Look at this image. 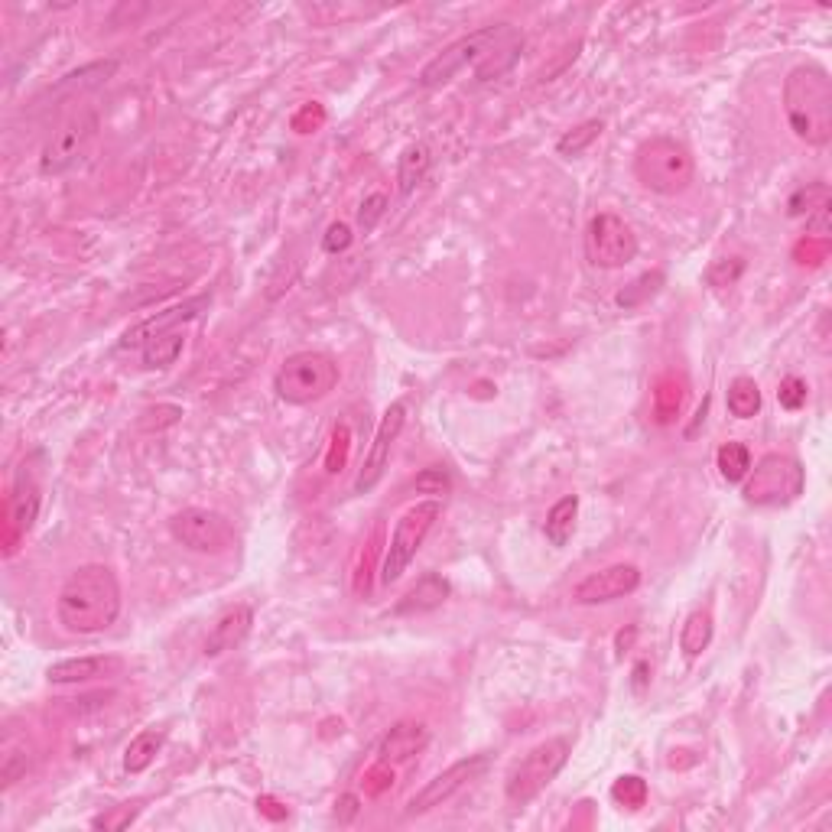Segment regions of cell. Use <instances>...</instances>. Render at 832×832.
Returning <instances> with one entry per match:
<instances>
[{
    "label": "cell",
    "instance_id": "37",
    "mask_svg": "<svg viewBox=\"0 0 832 832\" xmlns=\"http://www.w3.org/2000/svg\"><path fill=\"white\" fill-rule=\"evenodd\" d=\"M777 400H780V407L784 410H800L806 403V381L803 377H784V381H780V390H777Z\"/></svg>",
    "mask_w": 832,
    "mask_h": 832
},
{
    "label": "cell",
    "instance_id": "27",
    "mask_svg": "<svg viewBox=\"0 0 832 832\" xmlns=\"http://www.w3.org/2000/svg\"><path fill=\"white\" fill-rule=\"evenodd\" d=\"M663 283H667V277H663V270H650V273H641L637 280H631L624 290L615 296V303L621 309H641L644 303H650L660 290H663Z\"/></svg>",
    "mask_w": 832,
    "mask_h": 832
},
{
    "label": "cell",
    "instance_id": "38",
    "mask_svg": "<svg viewBox=\"0 0 832 832\" xmlns=\"http://www.w3.org/2000/svg\"><path fill=\"white\" fill-rule=\"evenodd\" d=\"M741 270H745V260H741V257L719 260V264H712V267H709L706 280H709L712 286H732V283L741 277Z\"/></svg>",
    "mask_w": 832,
    "mask_h": 832
},
{
    "label": "cell",
    "instance_id": "11",
    "mask_svg": "<svg viewBox=\"0 0 832 832\" xmlns=\"http://www.w3.org/2000/svg\"><path fill=\"white\" fill-rule=\"evenodd\" d=\"M36 514H39V481L30 472V465L23 462L4 501V556L17 553V546L30 533Z\"/></svg>",
    "mask_w": 832,
    "mask_h": 832
},
{
    "label": "cell",
    "instance_id": "7",
    "mask_svg": "<svg viewBox=\"0 0 832 832\" xmlns=\"http://www.w3.org/2000/svg\"><path fill=\"white\" fill-rule=\"evenodd\" d=\"M569 748H572L569 738H546L537 748H530L524 758L511 767V774H507V784H504L507 800L517 806L537 800L540 793L556 780V774L566 767Z\"/></svg>",
    "mask_w": 832,
    "mask_h": 832
},
{
    "label": "cell",
    "instance_id": "15",
    "mask_svg": "<svg viewBox=\"0 0 832 832\" xmlns=\"http://www.w3.org/2000/svg\"><path fill=\"white\" fill-rule=\"evenodd\" d=\"M637 585H641V569L631 563H615L608 569H598L592 576H585L576 589H572V598L579 605H605L615 602V598L631 595Z\"/></svg>",
    "mask_w": 832,
    "mask_h": 832
},
{
    "label": "cell",
    "instance_id": "41",
    "mask_svg": "<svg viewBox=\"0 0 832 832\" xmlns=\"http://www.w3.org/2000/svg\"><path fill=\"white\" fill-rule=\"evenodd\" d=\"M26 764H30V758H26V751L7 745V751H4V767H0V777H4V787L17 784V777H20V774H26Z\"/></svg>",
    "mask_w": 832,
    "mask_h": 832
},
{
    "label": "cell",
    "instance_id": "45",
    "mask_svg": "<svg viewBox=\"0 0 832 832\" xmlns=\"http://www.w3.org/2000/svg\"><path fill=\"white\" fill-rule=\"evenodd\" d=\"M257 810L267 813L270 819H286V806H280L273 797H260V800H257Z\"/></svg>",
    "mask_w": 832,
    "mask_h": 832
},
{
    "label": "cell",
    "instance_id": "36",
    "mask_svg": "<svg viewBox=\"0 0 832 832\" xmlns=\"http://www.w3.org/2000/svg\"><path fill=\"white\" fill-rule=\"evenodd\" d=\"M348 449H351V433H348V426H335V429H332L329 455H325V472H329V475L342 472L345 462H348Z\"/></svg>",
    "mask_w": 832,
    "mask_h": 832
},
{
    "label": "cell",
    "instance_id": "26",
    "mask_svg": "<svg viewBox=\"0 0 832 832\" xmlns=\"http://www.w3.org/2000/svg\"><path fill=\"white\" fill-rule=\"evenodd\" d=\"M725 403H728V413L738 416V420H751V416H758V410H761V390L751 377H735V381L728 384Z\"/></svg>",
    "mask_w": 832,
    "mask_h": 832
},
{
    "label": "cell",
    "instance_id": "46",
    "mask_svg": "<svg viewBox=\"0 0 832 832\" xmlns=\"http://www.w3.org/2000/svg\"><path fill=\"white\" fill-rule=\"evenodd\" d=\"M644 683H647V663L641 660V663L634 667V689H637V693L644 689Z\"/></svg>",
    "mask_w": 832,
    "mask_h": 832
},
{
    "label": "cell",
    "instance_id": "43",
    "mask_svg": "<svg viewBox=\"0 0 832 832\" xmlns=\"http://www.w3.org/2000/svg\"><path fill=\"white\" fill-rule=\"evenodd\" d=\"M413 488L426 491V494H446L449 491V475L442 472V468H426L423 475H416Z\"/></svg>",
    "mask_w": 832,
    "mask_h": 832
},
{
    "label": "cell",
    "instance_id": "32",
    "mask_svg": "<svg viewBox=\"0 0 832 832\" xmlns=\"http://www.w3.org/2000/svg\"><path fill=\"white\" fill-rule=\"evenodd\" d=\"M829 205V189L823 186V182H816V186H806L800 192H793L790 195V202H787V212L793 218H800V215H816L819 208H826Z\"/></svg>",
    "mask_w": 832,
    "mask_h": 832
},
{
    "label": "cell",
    "instance_id": "6",
    "mask_svg": "<svg viewBox=\"0 0 832 832\" xmlns=\"http://www.w3.org/2000/svg\"><path fill=\"white\" fill-rule=\"evenodd\" d=\"M803 485H806L803 465L793 459V455L771 452V455H764L758 465L748 468L741 494H745V501L754 507H784L800 498Z\"/></svg>",
    "mask_w": 832,
    "mask_h": 832
},
{
    "label": "cell",
    "instance_id": "29",
    "mask_svg": "<svg viewBox=\"0 0 832 832\" xmlns=\"http://www.w3.org/2000/svg\"><path fill=\"white\" fill-rule=\"evenodd\" d=\"M117 72V62L114 59H104V62H91L85 65V69H78V72H69L59 82L56 91H88V88H98L101 82H108V78Z\"/></svg>",
    "mask_w": 832,
    "mask_h": 832
},
{
    "label": "cell",
    "instance_id": "5",
    "mask_svg": "<svg viewBox=\"0 0 832 832\" xmlns=\"http://www.w3.org/2000/svg\"><path fill=\"white\" fill-rule=\"evenodd\" d=\"M335 384H338V364L325 351H296V355H290L280 364L277 377H273L277 397L286 403H296V407L322 400L325 394H332Z\"/></svg>",
    "mask_w": 832,
    "mask_h": 832
},
{
    "label": "cell",
    "instance_id": "24",
    "mask_svg": "<svg viewBox=\"0 0 832 832\" xmlns=\"http://www.w3.org/2000/svg\"><path fill=\"white\" fill-rule=\"evenodd\" d=\"M429 173V150L423 143H410L407 150L400 153L397 160V182H400V192L410 195Z\"/></svg>",
    "mask_w": 832,
    "mask_h": 832
},
{
    "label": "cell",
    "instance_id": "17",
    "mask_svg": "<svg viewBox=\"0 0 832 832\" xmlns=\"http://www.w3.org/2000/svg\"><path fill=\"white\" fill-rule=\"evenodd\" d=\"M124 670L121 657H65L49 663L46 680L59 683V686H75V683H91V680H104V676H114Z\"/></svg>",
    "mask_w": 832,
    "mask_h": 832
},
{
    "label": "cell",
    "instance_id": "13",
    "mask_svg": "<svg viewBox=\"0 0 832 832\" xmlns=\"http://www.w3.org/2000/svg\"><path fill=\"white\" fill-rule=\"evenodd\" d=\"M485 767H488V754H472V758L455 761L452 767H446V771L429 780V784L407 803V816L429 813L433 806H442L446 800H452L455 793L465 790L475 777L485 774Z\"/></svg>",
    "mask_w": 832,
    "mask_h": 832
},
{
    "label": "cell",
    "instance_id": "25",
    "mask_svg": "<svg viewBox=\"0 0 832 832\" xmlns=\"http://www.w3.org/2000/svg\"><path fill=\"white\" fill-rule=\"evenodd\" d=\"M712 644V615L706 608H696L680 628V650L686 657H699Z\"/></svg>",
    "mask_w": 832,
    "mask_h": 832
},
{
    "label": "cell",
    "instance_id": "33",
    "mask_svg": "<svg viewBox=\"0 0 832 832\" xmlns=\"http://www.w3.org/2000/svg\"><path fill=\"white\" fill-rule=\"evenodd\" d=\"M647 780L644 777H637V774H628V777H618L615 780V787H611V797H615L621 806H628V810H641V806L647 803Z\"/></svg>",
    "mask_w": 832,
    "mask_h": 832
},
{
    "label": "cell",
    "instance_id": "23",
    "mask_svg": "<svg viewBox=\"0 0 832 832\" xmlns=\"http://www.w3.org/2000/svg\"><path fill=\"white\" fill-rule=\"evenodd\" d=\"M683 400H686V384H683V377L663 374L660 381L654 384V416H657V423L670 426V423L676 420V416H680Z\"/></svg>",
    "mask_w": 832,
    "mask_h": 832
},
{
    "label": "cell",
    "instance_id": "31",
    "mask_svg": "<svg viewBox=\"0 0 832 832\" xmlns=\"http://www.w3.org/2000/svg\"><path fill=\"white\" fill-rule=\"evenodd\" d=\"M602 130H605L602 121H585V124H579V127H572V130H566L563 137H559L556 153H559V156H579V153L589 150L598 137H602Z\"/></svg>",
    "mask_w": 832,
    "mask_h": 832
},
{
    "label": "cell",
    "instance_id": "18",
    "mask_svg": "<svg viewBox=\"0 0 832 832\" xmlns=\"http://www.w3.org/2000/svg\"><path fill=\"white\" fill-rule=\"evenodd\" d=\"M251 624H254L251 605L228 608L205 637V657H221V654H228V650H234L247 637V631H251Z\"/></svg>",
    "mask_w": 832,
    "mask_h": 832
},
{
    "label": "cell",
    "instance_id": "8",
    "mask_svg": "<svg viewBox=\"0 0 832 832\" xmlns=\"http://www.w3.org/2000/svg\"><path fill=\"white\" fill-rule=\"evenodd\" d=\"M439 517H442V504L436 498L413 504L400 514L394 533H390L384 563H381V582L384 585H394L403 572H407V566L413 563V556L420 553V546L426 543L429 530L436 527Z\"/></svg>",
    "mask_w": 832,
    "mask_h": 832
},
{
    "label": "cell",
    "instance_id": "16",
    "mask_svg": "<svg viewBox=\"0 0 832 832\" xmlns=\"http://www.w3.org/2000/svg\"><path fill=\"white\" fill-rule=\"evenodd\" d=\"M208 306H212V296H195V299H186V303H179V306H169L163 312H156V316L137 322L134 329H127L121 335V342H117V348H121V351L140 348L143 351V345H147V342H153V338H160L166 332H176V325L192 322Z\"/></svg>",
    "mask_w": 832,
    "mask_h": 832
},
{
    "label": "cell",
    "instance_id": "10",
    "mask_svg": "<svg viewBox=\"0 0 832 832\" xmlns=\"http://www.w3.org/2000/svg\"><path fill=\"white\" fill-rule=\"evenodd\" d=\"M169 530L192 553H221L234 537L228 520L215 511H205V507H186V511H179L169 520Z\"/></svg>",
    "mask_w": 832,
    "mask_h": 832
},
{
    "label": "cell",
    "instance_id": "3",
    "mask_svg": "<svg viewBox=\"0 0 832 832\" xmlns=\"http://www.w3.org/2000/svg\"><path fill=\"white\" fill-rule=\"evenodd\" d=\"M784 111L797 140L826 147L832 140V82L823 65H797L784 82Z\"/></svg>",
    "mask_w": 832,
    "mask_h": 832
},
{
    "label": "cell",
    "instance_id": "1",
    "mask_svg": "<svg viewBox=\"0 0 832 832\" xmlns=\"http://www.w3.org/2000/svg\"><path fill=\"white\" fill-rule=\"evenodd\" d=\"M520 49H524V33L514 23L481 26V30L455 39L452 46H446L439 56L429 59L420 72V85L442 88L465 69H472L478 75V82H491V78H501L504 72L514 69V62L520 59Z\"/></svg>",
    "mask_w": 832,
    "mask_h": 832
},
{
    "label": "cell",
    "instance_id": "20",
    "mask_svg": "<svg viewBox=\"0 0 832 832\" xmlns=\"http://www.w3.org/2000/svg\"><path fill=\"white\" fill-rule=\"evenodd\" d=\"M449 592H452V585L442 579L439 572H426V576L400 598V605L394 611L397 615H423V611H436L449 598Z\"/></svg>",
    "mask_w": 832,
    "mask_h": 832
},
{
    "label": "cell",
    "instance_id": "28",
    "mask_svg": "<svg viewBox=\"0 0 832 832\" xmlns=\"http://www.w3.org/2000/svg\"><path fill=\"white\" fill-rule=\"evenodd\" d=\"M715 465H719V475L728 485H738V481H745L751 468V452L745 442H725L719 455H715Z\"/></svg>",
    "mask_w": 832,
    "mask_h": 832
},
{
    "label": "cell",
    "instance_id": "34",
    "mask_svg": "<svg viewBox=\"0 0 832 832\" xmlns=\"http://www.w3.org/2000/svg\"><path fill=\"white\" fill-rule=\"evenodd\" d=\"M140 810H143L140 803L111 806L108 813H101V816L91 819V826H95V829H104V832H121V829H127L130 823H134V819L140 816Z\"/></svg>",
    "mask_w": 832,
    "mask_h": 832
},
{
    "label": "cell",
    "instance_id": "40",
    "mask_svg": "<svg viewBox=\"0 0 832 832\" xmlns=\"http://www.w3.org/2000/svg\"><path fill=\"white\" fill-rule=\"evenodd\" d=\"M325 124V111H322V104H303L296 114H293V130L296 134H312V130H319Z\"/></svg>",
    "mask_w": 832,
    "mask_h": 832
},
{
    "label": "cell",
    "instance_id": "21",
    "mask_svg": "<svg viewBox=\"0 0 832 832\" xmlns=\"http://www.w3.org/2000/svg\"><path fill=\"white\" fill-rule=\"evenodd\" d=\"M576 517H579V498L576 494L559 498L550 507V514H546V524H543L546 540H550L553 546H566L572 540V533H576Z\"/></svg>",
    "mask_w": 832,
    "mask_h": 832
},
{
    "label": "cell",
    "instance_id": "2",
    "mask_svg": "<svg viewBox=\"0 0 832 832\" xmlns=\"http://www.w3.org/2000/svg\"><path fill=\"white\" fill-rule=\"evenodd\" d=\"M56 615L72 634L108 631L121 615V582L108 566H78L59 589Z\"/></svg>",
    "mask_w": 832,
    "mask_h": 832
},
{
    "label": "cell",
    "instance_id": "12",
    "mask_svg": "<svg viewBox=\"0 0 832 832\" xmlns=\"http://www.w3.org/2000/svg\"><path fill=\"white\" fill-rule=\"evenodd\" d=\"M98 134V117L95 114H75L72 121H65L59 127V134L46 143L43 150V173L46 176H59L65 169H72L78 160L85 156V150L91 147V140Z\"/></svg>",
    "mask_w": 832,
    "mask_h": 832
},
{
    "label": "cell",
    "instance_id": "44",
    "mask_svg": "<svg viewBox=\"0 0 832 832\" xmlns=\"http://www.w3.org/2000/svg\"><path fill=\"white\" fill-rule=\"evenodd\" d=\"M335 806H338L335 816L342 819V823H351V819H355V813H358V797H355V793H345V797L338 800Z\"/></svg>",
    "mask_w": 832,
    "mask_h": 832
},
{
    "label": "cell",
    "instance_id": "47",
    "mask_svg": "<svg viewBox=\"0 0 832 832\" xmlns=\"http://www.w3.org/2000/svg\"><path fill=\"white\" fill-rule=\"evenodd\" d=\"M634 634H637L634 628H628V634H624V631H621V634H618V650H624V647H631V641H634Z\"/></svg>",
    "mask_w": 832,
    "mask_h": 832
},
{
    "label": "cell",
    "instance_id": "4",
    "mask_svg": "<svg viewBox=\"0 0 832 832\" xmlns=\"http://www.w3.org/2000/svg\"><path fill=\"white\" fill-rule=\"evenodd\" d=\"M634 176L644 189L657 195H680L696 176L693 153L673 137H650L634 156Z\"/></svg>",
    "mask_w": 832,
    "mask_h": 832
},
{
    "label": "cell",
    "instance_id": "30",
    "mask_svg": "<svg viewBox=\"0 0 832 832\" xmlns=\"http://www.w3.org/2000/svg\"><path fill=\"white\" fill-rule=\"evenodd\" d=\"M182 345H186V338L179 332H166L160 338H153V342L143 345V364L147 368H169L182 355Z\"/></svg>",
    "mask_w": 832,
    "mask_h": 832
},
{
    "label": "cell",
    "instance_id": "9",
    "mask_svg": "<svg viewBox=\"0 0 832 832\" xmlns=\"http://www.w3.org/2000/svg\"><path fill=\"white\" fill-rule=\"evenodd\" d=\"M585 257H589L592 267L618 270L637 257V234L618 215L611 212L595 215L589 221V228H585Z\"/></svg>",
    "mask_w": 832,
    "mask_h": 832
},
{
    "label": "cell",
    "instance_id": "42",
    "mask_svg": "<svg viewBox=\"0 0 832 832\" xmlns=\"http://www.w3.org/2000/svg\"><path fill=\"white\" fill-rule=\"evenodd\" d=\"M394 784V771H390V764H381L377 761V767H371L368 774H364V793H368V797H381V793Z\"/></svg>",
    "mask_w": 832,
    "mask_h": 832
},
{
    "label": "cell",
    "instance_id": "19",
    "mask_svg": "<svg viewBox=\"0 0 832 832\" xmlns=\"http://www.w3.org/2000/svg\"><path fill=\"white\" fill-rule=\"evenodd\" d=\"M429 745V728L423 722H397L377 745L381 764H403Z\"/></svg>",
    "mask_w": 832,
    "mask_h": 832
},
{
    "label": "cell",
    "instance_id": "35",
    "mask_svg": "<svg viewBox=\"0 0 832 832\" xmlns=\"http://www.w3.org/2000/svg\"><path fill=\"white\" fill-rule=\"evenodd\" d=\"M384 215H387V195L384 192H371L368 199L361 202V208H358V228H361V234H371L377 225H381Z\"/></svg>",
    "mask_w": 832,
    "mask_h": 832
},
{
    "label": "cell",
    "instance_id": "14",
    "mask_svg": "<svg viewBox=\"0 0 832 832\" xmlns=\"http://www.w3.org/2000/svg\"><path fill=\"white\" fill-rule=\"evenodd\" d=\"M403 423H407V407H403L400 400L390 403V407L384 410V416H381V426H377V433H374L368 459H364L361 472L355 478V494H368L377 481L384 478L387 462H390V449H394L397 436L403 433Z\"/></svg>",
    "mask_w": 832,
    "mask_h": 832
},
{
    "label": "cell",
    "instance_id": "22",
    "mask_svg": "<svg viewBox=\"0 0 832 832\" xmlns=\"http://www.w3.org/2000/svg\"><path fill=\"white\" fill-rule=\"evenodd\" d=\"M166 741L163 728H143L137 738H130V745L124 751V771L127 774H143L147 767L156 761V754H160Z\"/></svg>",
    "mask_w": 832,
    "mask_h": 832
},
{
    "label": "cell",
    "instance_id": "39",
    "mask_svg": "<svg viewBox=\"0 0 832 832\" xmlns=\"http://www.w3.org/2000/svg\"><path fill=\"white\" fill-rule=\"evenodd\" d=\"M351 241H355V234H351V228L345 225V221H332L329 231H325V238H322V251L325 254H342L351 247Z\"/></svg>",
    "mask_w": 832,
    "mask_h": 832
}]
</instances>
